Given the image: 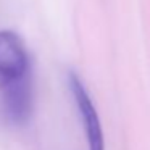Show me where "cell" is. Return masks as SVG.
Returning a JSON list of instances; mask_svg holds the SVG:
<instances>
[{
    "label": "cell",
    "mask_w": 150,
    "mask_h": 150,
    "mask_svg": "<svg viewBox=\"0 0 150 150\" xmlns=\"http://www.w3.org/2000/svg\"><path fill=\"white\" fill-rule=\"evenodd\" d=\"M68 86L73 94V98L76 102L79 116H81L89 150H105L103 131H102V124H100V120H98L97 110H95L82 81L78 78V74L74 71L68 73Z\"/></svg>",
    "instance_id": "7a4b0ae2"
},
{
    "label": "cell",
    "mask_w": 150,
    "mask_h": 150,
    "mask_svg": "<svg viewBox=\"0 0 150 150\" xmlns=\"http://www.w3.org/2000/svg\"><path fill=\"white\" fill-rule=\"evenodd\" d=\"M4 113L15 126H24L33 115V74L28 69L4 89Z\"/></svg>",
    "instance_id": "3957f363"
},
{
    "label": "cell",
    "mask_w": 150,
    "mask_h": 150,
    "mask_svg": "<svg viewBox=\"0 0 150 150\" xmlns=\"http://www.w3.org/2000/svg\"><path fill=\"white\" fill-rule=\"evenodd\" d=\"M31 69L29 57L20 36L0 31V91Z\"/></svg>",
    "instance_id": "6da1fadb"
}]
</instances>
